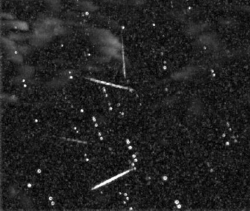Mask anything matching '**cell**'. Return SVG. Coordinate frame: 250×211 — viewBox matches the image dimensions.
I'll list each match as a JSON object with an SVG mask.
<instances>
[{"instance_id":"cell-1","label":"cell","mask_w":250,"mask_h":211,"mask_svg":"<svg viewBox=\"0 0 250 211\" xmlns=\"http://www.w3.org/2000/svg\"><path fill=\"white\" fill-rule=\"evenodd\" d=\"M12 26L16 28H18L20 30H26L28 28L27 24L26 23H24V22H13L10 24Z\"/></svg>"}]
</instances>
